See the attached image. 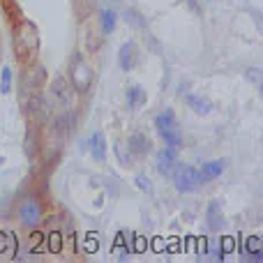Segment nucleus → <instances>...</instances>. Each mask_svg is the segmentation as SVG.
<instances>
[{"label": "nucleus", "instance_id": "0eeeda50", "mask_svg": "<svg viewBox=\"0 0 263 263\" xmlns=\"http://www.w3.org/2000/svg\"><path fill=\"white\" fill-rule=\"evenodd\" d=\"M88 145H90V153L97 162H104L106 159V141H104V134L102 132H95V134L88 139Z\"/></svg>", "mask_w": 263, "mask_h": 263}, {"label": "nucleus", "instance_id": "dca6fc26", "mask_svg": "<svg viewBox=\"0 0 263 263\" xmlns=\"http://www.w3.org/2000/svg\"><path fill=\"white\" fill-rule=\"evenodd\" d=\"M136 187L143 192H153V185H150V180L145 176H136Z\"/></svg>", "mask_w": 263, "mask_h": 263}, {"label": "nucleus", "instance_id": "7ed1b4c3", "mask_svg": "<svg viewBox=\"0 0 263 263\" xmlns=\"http://www.w3.org/2000/svg\"><path fill=\"white\" fill-rule=\"evenodd\" d=\"M173 182H176V190L182 192V194H190V192H196L201 185L199 180V171L194 166H178L176 176H173Z\"/></svg>", "mask_w": 263, "mask_h": 263}, {"label": "nucleus", "instance_id": "9b49d317", "mask_svg": "<svg viewBox=\"0 0 263 263\" xmlns=\"http://www.w3.org/2000/svg\"><path fill=\"white\" fill-rule=\"evenodd\" d=\"M145 102V90L141 86H132L127 88V106L129 109H139Z\"/></svg>", "mask_w": 263, "mask_h": 263}, {"label": "nucleus", "instance_id": "ddd939ff", "mask_svg": "<svg viewBox=\"0 0 263 263\" xmlns=\"http://www.w3.org/2000/svg\"><path fill=\"white\" fill-rule=\"evenodd\" d=\"M217 201H213V203H210V208H208V224H210V229H213V231H217L219 227H222V215H219L217 217Z\"/></svg>", "mask_w": 263, "mask_h": 263}, {"label": "nucleus", "instance_id": "f8f14e48", "mask_svg": "<svg viewBox=\"0 0 263 263\" xmlns=\"http://www.w3.org/2000/svg\"><path fill=\"white\" fill-rule=\"evenodd\" d=\"M116 23H118V14L114 9H104L102 12V32L104 35H111L116 30Z\"/></svg>", "mask_w": 263, "mask_h": 263}, {"label": "nucleus", "instance_id": "6e6552de", "mask_svg": "<svg viewBox=\"0 0 263 263\" xmlns=\"http://www.w3.org/2000/svg\"><path fill=\"white\" fill-rule=\"evenodd\" d=\"M176 150H168L164 148L162 153L157 155V171L162 173V176H168V173L173 171V164H176Z\"/></svg>", "mask_w": 263, "mask_h": 263}, {"label": "nucleus", "instance_id": "4468645a", "mask_svg": "<svg viewBox=\"0 0 263 263\" xmlns=\"http://www.w3.org/2000/svg\"><path fill=\"white\" fill-rule=\"evenodd\" d=\"M129 143H132V150H134V153H148V148H150L148 139H145L143 134H134L129 139Z\"/></svg>", "mask_w": 263, "mask_h": 263}, {"label": "nucleus", "instance_id": "423d86ee", "mask_svg": "<svg viewBox=\"0 0 263 263\" xmlns=\"http://www.w3.org/2000/svg\"><path fill=\"white\" fill-rule=\"evenodd\" d=\"M224 168H227V162H224V159H213V162L201 164V171H199L201 185H203V182H208V180H215V178H219L224 173Z\"/></svg>", "mask_w": 263, "mask_h": 263}, {"label": "nucleus", "instance_id": "39448f33", "mask_svg": "<svg viewBox=\"0 0 263 263\" xmlns=\"http://www.w3.org/2000/svg\"><path fill=\"white\" fill-rule=\"evenodd\" d=\"M18 219L26 227H37L42 222V203L37 199H26L21 205H18Z\"/></svg>", "mask_w": 263, "mask_h": 263}, {"label": "nucleus", "instance_id": "6ab92c4d", "mask_svg": "<svg viewBox=\"0 0 263 263\" xmlns=\"http://www.w3.org/2000/svg\"><path fill=\"white\" fill-rule=\"evenodd\" d=\"M3 250H5V236L0 233V252H3Z\"/></svg>", "mask_w": 263, "mask_h": 263}, {"label": "nucleus", "instance_id": "f03ea898", "mask_svg": "<svg viewBox=\"0 0 263 263\" xmlns=\"http://www.w3.org/2000/svg\"><path fill=\"white\" fill-rule=\"evenodd\" d=\"M37 28L32 26L30 21H21L16 28V37H14V44H16V51L21 53L23 60H32L37 55Z\"/></svg>", "mask_w": 263, "mask_h": 263}, {"label": "nucleus", "instance_id": "f257e3e1", "mask_svg": "<svg viewBox=\"0 0 263 263\" xmlns=\"http://www.w3.org/2000/svg\"><path fill=\"white\" fill-rule=\"evenodd\" d=\"M155 127H157L159 136L164 139V145H166L168 150H180L182 145V134L180 129H178V120H176V114H173L171 109L162 111V114L155 118Z\"/></svg>", "mask_w": 263, "mask_h": 263}, {"label": "nucleus", "instance_id": "20e7f679", "mask_svg": "<svg viewBox=\"0 0 263 263\" xmlns=\"http://www.w3.org/2000/svg\"><path fill=\"white\" fill-rule=\"evenodd\" d=\"M69 79H72V86L74 90L79 92H86L92 83V67L86 63V60H74L72 63V69H69Z\"/></svg>", "mask_w": 263, "mask_h": 263}, {"label": "nucleus", "instance_id": "a211bd4d", "mask_svg": "<svg viewBox=\"0 0 263 263\" xmlns=\"http://www.w3.org/2000/svg\"><path fill=\"white\" fill-rule=\"evenodd\" d=\"M86 250H90V252H95V250H97V240H95V236H88V240H86Z\"/></svg>", "mask_w": 263, "mask_h": 263}, {"label": "nucleus", "instance_id": "2eb2a0df", "mask_svg": "<svg viewBox=\"0 0 263 263\" xmlns=\"http://www.w3.org/2000/svg\"><path fill=\"white\" fill-rule=\"evenodd\" d=\"M60 245H63V242H60V233H51L49 236V250L51 252H60Z\"/></svg>", "mask_w": 263, "mask_h": 263}, {"label": "nucleus", "instance_id": "1a4fd4ad", "mask_svg": "<svg viewBox=\"0 0 263 263\" xmlns=\"http://www.w3.org/2000/svg\"><path fill=\"white\" fill-rule=\"evenodd\" d=\"M118 63H120V69H123V72H129V69L134 67V44H132V42L120 46Z\"/></svg>", "mask_w": 263, "mask_h": 263}, {"label": "nucleus", "instance_id": "f3484780", "mask_svg": "<svg viewBox=\"0 0 263 263\" xmlns=\"http://www.w3.org/2000/svg\"><path fill=\"white\" fill-rule=\"evenodd\" d=\"M9 83H12V69H3V92H9Z\"/></svg>", "mask_w": 263, "mask_h": 263}, {"label": "nucleus", "instance_id": "9d476101", "mask_svg": "<svg viewBox=\"0 0 263 263\" xmlns=\"http://www.w3.org/2000/svg\"><path fill=\"white\" fill-rule=\"evenodd\" d=\"M185 102L196 111V114H201V116H208L210 109H213V106H210V102H205L203 97H199V95H192V92H190V95H185Z\"/></svg>", "mask_w": 263, "mask_h": 263}]
</instances>
